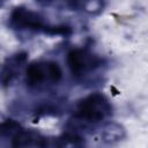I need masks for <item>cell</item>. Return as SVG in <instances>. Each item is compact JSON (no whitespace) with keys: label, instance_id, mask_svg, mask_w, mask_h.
Here are the masks:
<instances>
[{"label":"cell","instance_id":"6da1fadb","mask_svg":"<svg viewBox=\"0 0 148 148\" xmlns=\"http://www.w3.org/2000/svg\"><path fill=\"white\" fill-rule=\"evenodd\" d=\"M113 106L109 98L102 92H91L81 98L75 106L69 130L76 131L84 136V133L112 117Z\"/></svg>","mask_w":148,"mask_h":148},{"label":"cell","instance_id":"7a4b0ae2","mask_svg":"<svg viewBox=\"0 0 148 148\" xmlns=\"http://www.w3.org/2000/svg\"><path fill=\"white\" fill-rule=\"evenodd\" d=\"M8 27L16 32L45 35L52 37H68L73 34L71 25L53 24L49 22L40 13L25 6H17L10 12L8 17Z\"/></svg>","mask_w":148,"mask_h":148},{"label":"cell","instance_id":"3957f363","mask_svg":"<svg viewBox=\"0 0 148 148\" xmlns=\"http://www.w3.org/2000/svg\"><path fill=\"white\" fill-rule=\"evenodd\" d=\"M67 67L72 76L79 81H84L104 71L108 61L88 47H74L66 56Z\"/></svg>","mask_w":148,"mask_h":148},{"label":"cell","instance_id":"277c9868","mask_svg":"<svg viewBox=\"0 0 148 148\" xmlns=\"http://www.w3.org/2000/svg\"><path fill=\"white\" fill-rule=\"evenodd\" d=\"M62 80V69L57 61L37 60L25 68L24 82L31 90H46Z\"/></svg>","mask_w":148,"mask_h":148},{"label":"cell","instance_id":"5b68a950","mask_svg":"<svg viewBox=\"0 0 148 148\" xmlns=\"http://www.w3.org/2000/svg\"><path fill=\"white\" fill-rule=\"evenodd\" d=\"M27 61L28 53L25 51H18L8 56L0 65V87H10L18 79Z\"/></svg>","mask_w":148,"mask_h":148},{"label":"cell","instance_id":"8992f818","mask_svg":"<svg viewBox=\"0 0 148 148\" xmlns=\"http://www.w3.org/2000/svg\"><path fill=\"white\" fill-rule=\"evenodd\" d=\"M86 135H90L91 138H94L95 140H97L101 143L104 145H114L118 143L120 141H123L126 136V131L125 128L117 124V123H102L98 124L91 128H89Z\"/></svg>","mask_w":148,"mask_h":148},{"label":"cell","instance_id":"52a82bcc","mask_svg":"<svg viewBox=\"0 0 148 148\" xmlns=\"http://www.w3.org/2000/svg\"><path fill=\"white\" fill-rule=\"evenodd\" d=\"M65 6L71 10L96 16L104 10L106 0H65Z\"/></svg>","mask_w":148,"mask_h":148},{"label":"cell","instance_id":"ba28073f","mask_svg":"<svg viewBox=\"0 0 148 148\" xmlns=\"http://www.w3.org/2000/svg\"><path fill=\"white\" fill-rule=\"evenodd\" d=\"M36 1H38V2H43V3H49V2H51V1H53V0H36Z\"/></svg>","mask_w":148,"mask_h":148},{"label":"cell","instance_id":"9c48e42d","mask_svg":"<svg viewBox=\"0 0 148 148\" xmlns=\"http://www.w3.org/2000/svg\"><path fill=\"white\" fill-rule=\"evenodd\" d=\"M5 1H6V0H0V8H1L2 6H3V3H5Z\"/></svg>","mask_w":148,"mask_h":148}]
</instances>
